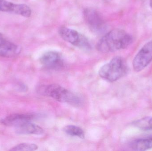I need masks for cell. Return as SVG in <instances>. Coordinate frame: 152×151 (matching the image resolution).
Masks as SVG:
<instances>
[{"label": "cell", "mask_w": 152, "mask_h": 151, "mask_svg": "<svg viewBox=\"0 0 152 151\" xmlns=\"http://www.w3.org/2000/svg\"><path fill=\"white\" fill-rule=\"evenodd\" d=\"M40 62L45 67L51 69H60L64 65L60 54L54 51L44 53L40 59Z\"/></svg>", "instance_id": "52a82bcc"}, {"label": "cell", "mask_w": 152, "mask_h": 151, "mask_svg": "<svg viewBox=\"0 0 152 151\" xmlns=\"http://www.w3.org/2000/svg\"><path fill=\"white\" fill-rule=\"evenodd\" d=\"M133 37L124 30L115 29L106 34L98 42V51L103 53L124 49L133 42Z\"/></svg>", "instance_id": "6da1fadb"}, {"label": "cell", "mask_w": 152, "mask_h": 151, "mask_svg": "<svg viewBox=\"0 0 152 151\" xmlns=\"http://www.w3.org/2000/svg\"><path fill=\"white\" fill-rule=\"evenodd\" d=\"M34 118V116L30 114H13L4 118L1 123L5 126L17 127L26 122H31Z\"/></svg>", "instance_id": "9c48e42d"}, {"label": "cell", "mask_w": 152, "mask_h": 151, "mask_svg": "<svg viewBox=\"0 0 152 151\" xmlns=\"http://www.w3.org/2000/svg\"><path fill=\"white\" fill-rule=\"evenodd\" d=\"M152 61V40L145 43L138 51L133 62V68L136 72L144 69Z\"/></svg>", "instance_id": "5b68a950"}, {"label": "cell", "mask_w": 152, "mask_h": 151, "mask_svg": "<svg viewBox=\"0 0 152 151\" xmlns=\"http://www.w3.org/2000/svg\"><path fill=\"white\" fill-rule=\"evenodd\" d=\"M127 71V65L125 60L121 57L116 56L101 67L99 74L104 79L113 82L123 77Z\"/></svg>", "instance_id": "7a4b0ae2"}, {"label": "cell", "mask_w": 152, "mask_h": 151, "mask_svg": "<svg viewBox=\"0 0 152 151\" xmlns=\"http://www.w3.org/2000/svg\"><path fill=\"white\" fill-rule=\"evenodd\" d=\"M43 92L45 95L58 102L67 103L76 106L81 104V100L78 97L58 84L49 85L44 88Z\"/></svg>", "instance_id": "3957f363"}, {"label": "cell", "mask_w": 152, "mask_h": 151, "mask_svg": "<svg viewBox=\"0 0 152 151\" xmlns=\"http://www.w3.org/2000/svg\"><path fill=\"white\" fill-rule=\"evenodd\" d=\"M37 149H38V146L34 144L25 143H21L16 145L15 147H13L12 149H10V150L31 151L36 150Z\"/></svg>", "instance_id": "9a60e30c"}, {"label": "cell", "mask_w": 152, "mask_h": 151, "mask_svg": "<svg viewBox=\"0 0 152 151\" xmlns=\"http://www.w3.org/2000/svg\"><path fill=\"white\" fill-rule=\"evenodd\" d=\"M0 49L12 51L17 54L20 51V49L17 45L7 40L1 33H0Z\"/></svg>", "instance_id": "5bb4252c"}, {"label": "cell", "mask_w": 152, "mask_h": 151, "mask_svg": "<svg viewBox=\"0 0 152 151\" xmlns=\"http://www.w3.org/2000/svg\"><path fill=\"white\" fill-rule=\"evenodd\" d=\"M133 125L141 130H152V117H147L137 120L133 122Z\"/></svg>", "instance_id": "7c38bea8"}, {"label": "cell", "mask_w": 152, "mask_h": 151, "mask_svg": "<svg viewBox=\"0 0 152 151\" xmlns=\"http://www.w3.org/2000/svg\"><path fill=\"white\" fill-rule=\"evenodd\" d=\"M16 132L18 134L41 135L43 134L44 130L39 126L28 122L16 127Z\"/></svg>", "instance_id": "30bf717a"}, {"label": "cell", "mask_w": 152, "mask_h": 151, "mask_svg": "<svg viewBox=\"0 0 152 151\" xmlns=\"http://www.w3.org/2000/svg\"><path fill=\"white\" fill-rule=\"evenodd\" d=\"M134 150L143 151L152 149V138H144L134 141L131 144Z\"/></svg>", "instance_id": "8fae6325"}, {"label": "cell", "mask_w": 152, "mask_h": 151, "mask_svg": "<svg viewBox=\"0 0 152 151\" xmlns=\"http://www.w3.org/2000/svg\"><path fill=\"white\" fill-rule=\"evenodd\" d=\"M83 13L87 24L93 31L98 32L102 29L104 21L96 10L91 8H87L84 10Z\"/></svg>", "instance_id": "ba28073f"}, {"label": "cell", "mask_w": 152, "mask_h": 151, "mask_svg": "<svg viewBox=\"0 0 152 151\" xmlns=\"http://www.w3.org/2000/svg\"><path fill=\"white\" fill-rule=\"evenodd\" d=\"M59 32L60 35L64 40L81 48H90V45L88 40L85 36L79 33L75 30L62 27L60 29Z\"/></svg>", "instance_id": "277c9868"}, {"label": "cell", "mask_w": 152, "mask_h": 151, "mask_svg": "<svg viewBox=\"0 0 152 151\" xmlns=\"http://www.w3.org/2000/svg\"><path fill=\"white\" fill-rule=\"evenodd\" d=\"M63 130L67 134L71 136L77 137L81 139L85 137L84 131L79 127L74 125H68L63 128Z\"/></svg>", "instance_id": "4fadbf2b"}, {"label": "cell", "mask_w": 152, "mask_h": 151, "mask_svg": "<svg viewBox=\"0 0 152 151\" xmlns=\"http://www.w3.org/2000/svg\"><path fill=\"white\" fill-rule=\"evenodd\" d=\"M150 6H151V8L152 9V0H150Z\"/></svg>", "instance_id": "2e32d148"}, {"label": "cell", "mask_w": 152, "mask_h": 151, "mask_svg": "<svg viewBox=\"0 0 152 151\" xmlns=\"http://www.w3.org/2000/svg\"><path fill=\"white\" fill-rule=\"evenodd\" d=\"M0 11L12 12L20 15L25 17H29L31 10L25 4H17L6 0H0Z\"/></svg>", "instance_id": "8992f818"}]
</instances>
